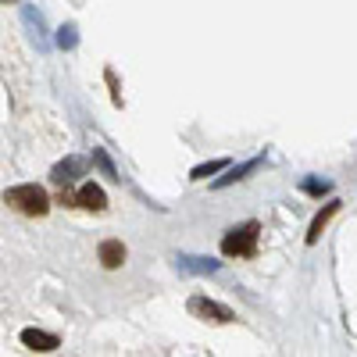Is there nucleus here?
I'll list each match as a JSON object with an SVG mask.
<instances>
[{"instance_id": "f8f14e48", "label": "nucleus", "mask_w": 357, "mask_h": 357, "mask_svg": "<svg viewBox=\"0 0 357 357\" xmlns=\"http://www.w3.org/2000/svg\"><path fill=\"white\" fill-rule=\"evenodd\" d=\"M57 47H61V50H75L79 47V29L68 22V25H61V29H57V40H54Z\"/></svg>"}, {"instance_id": "1a4fd4ad", "label": "nucleus", "mask_w": 357, "mask_h": 357, "mask_svg": "<svg viewBox=\"0 0 357 357\" xmlns=\"http://www.w3.org/2000/svg\"><path fill=\"white\" fill-rule=\"evenodd\" d=\"M97 254H100V264L107 268V272H118V268L126 264V257H129V250H126L122 240H104Z\"/></svg>"}, {"instance_id": "39448f33", "label": "nucleus", "mask_w": 357, "mask_h": 357, "mask_svg": "<svg viewBox=\"0 0 357 357\" xmlns=\"http://www.w3.org/2000/svg\"><path fill=\"white\" fill-rule=\"evenodd\" d=\"M22 25L29 40L36 43V50H50V36H47V22H43V11L40 8H22Z\"/></svg>"}, {"instance_id": "7ed1b4c3", "label": "nucleus", "mask_w": 357, "mask_h": 357, "mask_svg": "<svg viewBox=\"0 0 357 357\" xmlns=\"http://www.w3.org/2000/svg\"><path fill=\"white\" fill-rule=\"evenodd\" d=\"M190 314H197V318H204V321H215V325H225V321H236V314L225 307V304H218V301H211V296H190Z\"/></svg>"}, {"instance_id": "9d476101", "label": "nucleus", "mask_w": 357, "mask_h": 357, "mask_svg": "<svg viewBox=\"0 0 357 357\" xmlns=\"http://www.w3.org/2000/svg\"><path fill=\"white\" fill-rule=\"evenodd\" d=\"M22 343H25L29 350H36V354H50V350L61 347V340H57L54 333H43V329H25V333H22Z\"/></svg>"}, {"instance_id": "423d86ee", "label": "nucleus", "mask_w": 357, "mask_h": 357, "mask_svg": "<svg viewBox=\"0 0 357 357\" xmlns=\"http://www.w3.org/2000/svg\"><path fill=\"white\" fill-rule=\"evenodd\" d=\"M75 207H79V211H93V215H100L104 207H107V193H104L97 183H82V186L75 190Z\"/></svg>"}, {"instance_id": "4468645a", "label": "nucleus", "mask_w": 357, "mask_h": 357, "mask_svg": "<svg viewBox=\"0 0 357 357\" xmlns=\"http://www.w3.org/2000/svg\"><path fill=\"white\" fill-rule=\"evenodd\" d=\"M89 161H93L107 178H118V172H114V165H111V158H107V151H93V158H89Z\"/></svg>"}, {"instance_id": "f03ea898", "label": "nucleus", "mask_w": 357, "mask_h": 357, "mask_svg": "<svg viewBox=\"0 0 357 357\" xmlns=\"http://www.w3.org/2000/svg\"><path fill=\"white\" fill-rule=\"evenodd\" d=\"M257 240H261V225L257 222H243L222 236V254L225 257H254L257 254Z\"/></svg>"}, {"instance_id": "20e7f679", "label": "nucleus", "mask_w": 357, "mask_h": 357, "mask_svg": "<svg viewBox=\"0 0 357 357\" xmlns=\"http://www.w3.org/2000/svg\"><path fill=\"white\" fill-rule=\"evenodd\" d=\"M86 168H89V161H86V158H79V154H72V158L57 161V165L50 168V183H54V186H72L75 178H82V175H86Z\"/></svg>"}, {"instance_id": "f257e3e1", "label": "nucleus", "mask_w": 357, "mask_h": 357, "mask_svg": "<svg viewBox=\"0 0 357 357\" xmlns=\"http://www.w3.org/2000/svg\"><path fill=\"white\" fill-rule=\"evenodd\" d=\"M4 204L15 207V211L25 215V218H43V215L50 211V197H47V190L36 186V183H25V186L8 190V193H4Z\"/></svg>"}, {"instance_id": "0eeeda50", "label": "nucleus", "mask_w": 357, "mask_h": 357, "mask_svg": "<svg viewBox=\"0 0 357 357\" xmlns=\"http://www.w3.org/2000/svg\"><path fill=\"white\" fill-rule=\"evenodd\" d=\"M175 268H178L183 275H215L222 264H218L215 257H193V254H178V257H175Z\"/></svg>"}, {"instance_id": "6e6552de", "label": "nucleus", "mask_w": 357, "mask_h": 357, "mask_svg": "<svg viewBox=\"0 0 357 357\" xmlns=\"http://www.w3.org/2000/svg\"><path fill=\"white\" fill-rule=\"evenodd\" d=\"M340 211H343V204H340V200H329V204H325L321 211L314 215V222H311V229H307V247H314V243L321 240L325 225H329V222H333V218H336Z\"/></svg>"}, {"instance_id": "2eb2a0df", "label": "nucleus", "mask_w": 357, "mask_h": 357, "mask_svg": "<svg viewBox=\"0 0 357 357\" xmlns=\"http://www.w3.org/2000/svg\"><path fill=\"white\" fill-rule=\"evenodd\" d=\"M225 168V161H207V165H197L193 172H190V178H207V175H215V172H222Z\"/></svg>"}, {"instance_id": "9b49d317", "label": "nucleus", "mask_w": 357, "mask_h": 357, "mask_svg": "<svg viewBox=\"0 0 357 357\" xmlns=\"http://www.w3.org/2000/svg\"><path fill=\"white\" fill-rule=\"evenodd\" d=\"M257 168H261V158H250V161H243V165L229 168L222 178H215V190H225V186H232V183H240L243 175H250V172H257Z\"/></svg>"}, {"instance_id": "ddd939ff", "label": "nucleus", "mask_w": 357, "mask_h": 357, "mask_svg": "<svg viewBox=\"0 0 357 357\" xmlns=\"http://www.w3.org/2000/svg\"><path fill=\"white\" fill-rule=\"evenodd\" d=\"M301 193H307V197H325V193H333V183H329V178H304V183H301Z\"/></svg>"}]
</instances>
